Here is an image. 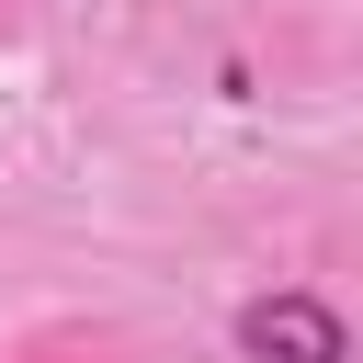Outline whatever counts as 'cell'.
<instances>
[{
  "mask_svg": "<svg viewBox=\"0 0 363 363\" xmlns=\"http://www.w3.org/2000/svg\"><path fill=\"white\" fill-rule=\"evenodd\" d=\"M23 23H34V0H0V45H11V34H23Z\"/></svg>",
  "mask_w": 363,
  "mask_h": 363,
  "instance_id": "6da1fadb",
  "label": "cell"
}]
</instances>
